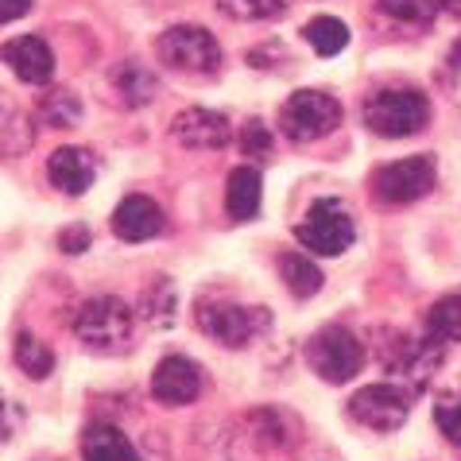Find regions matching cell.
Here are the masks:
<instances>
[{
    "instance_id": "1f68e13d",
    "label": "cell",
    "mask_w": 461,
    "mask_h": 461,
    "mask_svg": "<svg viewBox=\"0 0 461 461\" xmlns=\"http://www.w3.org/2000/svg\"><path fill=\"white\" fill-rule=\"evenodd\" d=\"M450 62H454V67H457V70H461V40H457V43H454V47H450Z\"/></svg>"
},
{
    "instance_id": "5b68a950",
    "label": "cell",
    "mask_w": 461,
    "mask_h": 461,
    "mask_svg": "<svg viewBox=\"0 0 461 461\" xmlns=\"http://www.w3.org/2000/svg\"><path fill=\"white\" fill-rule=\"evenodd\" d=\"M306 365H311L314 376H322L326 384H345L361 373L365 345L345 326H322L311 341H306Z\"/></svg>"
},
{
    "instance_id": "f1b7e54d",
    "label": "cell",
    "mask_w": 461,
    "mask_h": 461,
    "mask_svg": "<svg viewBox=\"0 0 461 461\" xmlns=\"http://www.w3.org/2000/svg\"><path fill=\"white\" fill-rule=\"evenodd\" d=\"M89 240H94V233H89V225H70L59 233V249L78 256V252H89Z\"/></svg>"
},
{
    "instance_id": "d6986e66",
    "label": "cell",
    "mask_w": 461,
    "mask_h": 461,
    "mask_svg": "<svg viewBox=\"0 0 461 461\" xmlns=\"http://www.w3.org/2000/svg\"><path fill=\"white\" fill-rule=\"evenodd\" d=\"M303 35H306V43H311L322 59H334L338 50L349 47V28H345L341 20H334V16H314L303 28Z\"/></svg>"
},
{
    "instance_id": "d4e9b609",
    "label": "cell",
    "mask_w": 461,
    "mask_h": 461,
    "mask_svg": "<svg viewBox=\"0 0 461 461\" xmlns=\"http://www.w3.org/2000/svg\"><path fill=\"white\" fill-rule=\"evenodd\" d=\"M376 5L384 16L400 23H430L438 12V0H376Z\"/></svg>"
},
{
    "instance_id": "44dd1931",
    "label": "cell",
    "mask_w": 461,
    "mask_h": 461,
    "mask_svg": "<svg viewBox=\"0 0 461 461\" xmlns=\"http://www.w3.org/2000/svg\"><path fill=\"white\" fill-rule=\"evenodd\" d=\"M427 334L442 345L461 341V294H446L427 311Z\"/></svg>"
},
{
    "instance_id": "7402d4cb",
    "label": "cell",
    "mask_w": 461,
    "mask_h": 461,
    "mask_svg": "<svg viewBox=\"0 0 461 461\" xmlns=\"http://www.w3.org/2000/svg\"><path fill=\"white\" fill-rule=\"evenodd\" d=\"M40 117L50 128H74L82 121V101L70 94V89H50V94L40 101Z\"/></svg>"
},
{
    "instance_id": "603a6c76",
    "label": "cell",
    "mask_w": 461,
    "mask_h": 461,
    "mask_svg": "<svg viewBox=\"0 0 461 461\" xmlns=\"http://www.w3.org/2000/svg\"><path fill=\"white\" fill-rule=\"evenodd\" d=\"M16 365H20V373H28L32 380H47L50 368H55V353H50L43 341H35L32 334H20L16 338Z\"/></svg>"
},
{
    "instance_id": "277c9868",
    "label": "cell",
    "mask_w": 461,
    "mask_h": 461,
    "mask_svg": "<svg viewBox=\"0 0 461 461\" xmlns=\"http://www.w3.org/2000/svg\"><path fill=\"white\" fill-rule=\"evenodd\" d=\"M156 55L163 67L190 74V78H210V74L221 70V47H217L213 35L206 28H198V23L167 28L156 43Z\"/></svg>"
},
{
    "instance_id": "4dcf8cb0",
    "label": "cell",
    "mask_w": 461,
    "mask_h": 461,
    "mask_svg": "<svg viewBox=\"0 0 461 461\" xmlns=\"http://www.w3.org/2000/svg\"><path fill=\"white\" fill-rule=\"evenodd\" d=\"M8 434V400H5V392H0V438Z\"/></svg>"
},
{
    "instance_id": "9c48e42d",
    "label": "cell",
    "mask_w": 461,
    "mask_h": 461,
    "mask_svg": "<svg viewBox=\"0 0 461 461\" xmlns=\"http://www.w3.org/2000/svg\"><path fill=\"white\" fill-rule=\"evenodd\" d=\"M434 178H438V171H434L430 156H407V159H395L388 167H380L373 178V190L388 206H411V202L430 194Z\"/></svg>"
},
{
    "instance_id": "e0dca14e",
    "label": "cell",
    "mask_w": 461,
    "mask_h": 461,
    "mask_svg": "<svg viewBox=\"0 0 461 461\" xmlns=\"http://www.w3.org/2000/svg\"><path fill=\"white\" fill-rule=\"evenodd\" d=\"M225 210L233 221H249L260 213V171L256 167H237L229 175V190H225Z\"/></svg>"
},
{
    "instance_id": "4316f807",
    "label": "cell",
    "mask_w": 461,
    "mask_h": 461,
    "mask_svg": "<svg viewBox=\"0 0 461 461\" xmlns=\"http://www.w3.org/2000/svg\"><path fill=\"white\" fill-rule=\"evenodd\" d=\"M23 144H32V132L23 128V121L5 105L0 97V151H20Z\"/></svg>"
},
{
    "instance_id": "d6a6232c",
    "label": "cell",
    "mask_w": 461,
    "mask_h": 461,
    "mask_svg": "<svg viewBox=\"0 0 461 461\" xmlns=\"http://www.w3.org/2000/svg\"><path fill=\"white\" fill-rule=\"evenodd\" d=\"M438 5H446L450 12H461V0H438Z\"/></svg>"
},
{
    "instance_id": "cb8c5ba5",
    "label": "cell",
    "mask_w": 461,
    "mask_h": 461,
    "mask_svg": "<svg viewBox=\"0 0 461 461\" xmlns=\"http://www.w3.org/2000/svg\"><path fill=\"white\" fill-rule=\"evenodd\" d=\"M229 20H276L291 8V0H217Z\"/></svg>"
},
{
    "instance_id": "3957f363",
    "label": "cell",
    "mask_w": 461,
    "mask_h": 461,
    "mask_svg": "<svg viewBox=\"0 0 461 461\" xmlns=\"http://www.w3.org/2000/svg\"><path fill=\"white\" fill-rule=\"evenodd\" d=\"M338 124H341V105L326 89H299V94H291L284 101V109H279V132H284L291 144L326 140Z\"/></svg>"
},
{
    "instance_id": "52a82bcc",
    "label": "cell",
    "mask_w": 461,
    "mask_h": 461,
    "mask_svg": "<svg viewBox=\"0 0 461 461\" xmlns=\"http://www.w3.org/2000/svg\"><path fill=\"white\" fill-rule=\"evenodd\" d=\"M198 330L225 349H245L267 330V311L237 303H198Z\"/></svg>"
},
{
    "instance_id": "4fadbf2b",
    "label": "cell",
    "mask_w": 461,
    "mask_h": 461,
    "mask_svg": "<svg viewBox=\"0 0 461 461\" xmlns=\"http://www.w3.org/2000/svg\"><path fill=\"white\" fill-rule=\"evenodd\" d=\"M47 178H50V186H55V190L78 198V194H86V190L94 186L97 159L89 156L86 148H59L55 156L47 159Z\"/></svg>"
},
{
    "instance_id": "484cf974",
    "label": "cell",
    "mask_w": 461,
    "mask_h": 461,
    "mask_svg": "<svg viewBox=\"0 0 461 461\" xmlns=\"http://www.w3.org/2000/svg\"><path fill=\"white\" fill-rule=\"evenodd\" d=\"M272 128H267L264 121H249L245 128H240V156L245 159H267L272 156Z\"/></svg>"
},
{
    "instance_id": "8fae6325",
    "label": "cell",
    "mask_w": 461,
    "mask_h": 461,
    "mask_svg": "<svg viewBox=\"0 0 461 461\" xmlns=\"http://www.w3.org/2000/svg\"><path fill=\"white\" fill-rule=\"evenodd\" d=\"M151 395L167 407L194 403L202 395V368L190 357H163L151 373Z\"/></svg>"
},
{
    "instance_id": "ffe728a7",
    "label": "cell",
    "mask_w": 461,
    "mask_h": 461,
    "mask_svg": "<svg viewBox=\"0 0 461 461\" xmlns=\"http://www.w3.org/2000/svg\"><path fill=\"white\" fill-rule=\"evenodd\" d=\"M175 311H178V294H175L171 279H156V284L144 291V299H140V314H144V322H151V326H171Z\"/></svg>"
},
{
    "instance_id": "ac0fdd59",
    "label": "cell",
    "mask_w": 461,
    "mask_h": 461,
    "mask_svg": "<svg viewBox=\"0 0 461 461\" xmlns=\"http://www.w3.org/2000/svg\"><path fill=\"white\" fill-rule=\"evenodd\" d=\"M279 276H284L287 291L294 299H314L318 291H322V267H318L306 252H284L279 256Z\"/></svg>"
},
{
    "instance_id": "2e32d148",
    "label": "cell",
    "mask_w": 461,
    "mask_h": 461,
    "mask_svg": "<svg viewBox=\"0 0 461 461\" xmlns=\"http://www.w3.org/2000/svg\"><path fill=\"white\" fill-rule=\"evenodd\" d=\"M82 461H140V454L117 427L97 422L82 434Z\"/></svg>"
},
{
    "instance_id": "ba28073f",
    "label": "cell",
    "mask_w": 461,
    "mask_h": 461,
    "mask_svg": "<svg viewBox=\"0 0 461 461\" xmlns=\"http://www.w3.org/2000/svg\"><path fill=\"white\" fill-rule=\"evenodd\" d=\"M349 415L365 430L392 434L411 415V392L400 388V384H368V388H361L349 400Z\"/></svg>"
},
{
    "instance_id": "5bb4252c",
    "label": "cell",
    "mask_w": 461,
    "mask_h": 461,
    "mask_svg": "<svg viewBox=\"0 0 461 461\" xmlns=\"http://www.w3.org/2000/svg\"><path fill=\"white\" fill-rule=\"evenodd\" d=\"M113 233L128 245H140V240H151L163 233V210L144 194H128L117 210H113Z\"/></svg>"
},
{
    "instance_id": "9a60e30c",
    "label": "cell",
    "mask_w": 461,
    "mask_h": 461,
    "mask_svg": "<svg viewBox=\"0 0 461 461\" xmlns=\"http://www.w3.org/2000/svg\"><path fill=\"white\" fill-rule=\"evenodd\" d=\"M113 89H117V101L128 109H144L156 101L159 94V82H156V74H151L144 62H136V59H128L121 62V67H113Z\"/></svg>"
},
{
    "instance_id": "6da1fadb",
    "label": "cell",
    "mask_w": 461,
    "mask_h": 461,
    "mask_svg": "<svg viewBox=\"0 0 461 461\" xmlns=\"http://www.w3.org/2000/svg\"><path fill=\"white\" fill-rule=\"evenodd\" d=\"M74 334H78L86 349L117 353L132 341V311H128V303H121L117 294H97V299L78 306Z\"/></svg>"
},
{
    "instance_id": "7a4b0ae2",
    "label": "cell",
    "mask_w": 461,
    "mask_h": 461,
    "mask_svg": "<svg viewBox=\"0 0 461 461\" xmlns=\"http://www.w3.org/2000/svg\"><path fill=\"white\" fill-rule=\"evenodd\" d=\"M430 105L419 89H380L365 101V124L384 140H403L415 136L419 128H427Z\"/></svg>"
},
{
    "instance_id": "30bf717a",
    "label": "cell",
    "mask_w": 461,
    "mask_h": 461,
    "mask_svg": "<svg viewBox=\"0 0 461 461\" xmlns=\"http://www.w3.org/2000/svg\"><path fill=\"white\" fill-rule=\"evenodd\" d=\"M171 136L178 140L183 148H194V151H217L233 140V128H229L225 113H213V109H183L178 117L171 121Z\"/></svg>"
},
{
    "instance_id": "8992f818",
    "label": "cell",
    "mask_w": 461,
    "mask_h": 461,
    "mask_svg": "<svg viewBox=\"0 0 461 461\" xmlns=\"http://www.w3.org/2000/svg\"><path fill=\"white\" fill-rule=\"evenodd\" d=\"M294 237H299V245L314 256H341L353 245L357 229H353L349 210H345L338 198H318L314 206L306 210L303 221L294 225Z\"/></svg>"
},
{
    "instance_id": "83f0119b",
    "label": "cell",
    "mask_w": 461,
    "mask_h": 461,
    "mask_svg": "<svg viewBox=\"0 0 461 461\" xmlns=\"http://www.w3.org/2000/svg\"><path fill=\"white\" fill-rule=\"evenodd\" d=\"M434 422L454 446H461V395H442L434 407Z\"/></svg>"
},
{
    "instance_id": "f546056e",
    "label": "cell",
    "mask_w": 461,
    "mask_h": 461,
    "mask_svg": "<svg viewBox=\"0 0 461 461\" xmlns=\"http://www.w3.org/2000/svg\"><path fill=\"white\" fill-rule=\"evenodd\" d=\"M28 8H32V0H0V23L20 20Z\"/></svg>"
},
{
    "instance_id": "7c38bea8",
    "label": "cell",
    "mask_w": 461,
    "mask_h": 461,
    "mask_svg": "<svg viewBox=\"0 0 461 461\" xmlns=\"http://www.w3.org/2000/svg\"><path fill=\"white\" fill-rule=\"evenodd\" d=\"M0 59H5V67H12V74L28 86H47L50 74H55V55H50L43 35H20V40H8L5 47H0Z\"/></svg>"
}]
</instances>
